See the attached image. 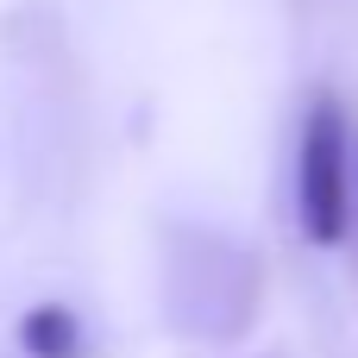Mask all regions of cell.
<instances>
[{
	"label": "cell",
	"instance_id": "6da1fadb",
	"mask_svg": "<svg viewBox=\"0 0 358 358\" xmlns=\"http://www.w3.org/2000/svg\"><path fill=\"white\" fill-rule=\"evenodd\" d=\"M264 296V271L245 245L220 239V233H176L170 239V264H164V302L170 321L189 340H239L258 315Z\"/></svg>",
	"mask_w": 358,
	"mask_h": 358
},
{
	"label": "cell",
	"instance_id": "7a4b0ae2",
	"mask_svg": "<svg viewBox=\"0 0 358 358\" xmlns=\"http://www.w3.org/2000/svg\"><path fill=\"white\" fill-rule=\"evenodd\" d=\"M296 220L308 245H340L352 227V120L340 94H315L296 145Z\"/></svg>",
	"mask_w": 358,
	"mask_h": 358
},
{
	"label": "cell",
	"instance_id": "3957f363",
	"mask_svg": "<svg viewBox=\"0 0 358 358\" xmlns=\"http://www.w3.org/2000/svg\"><path fill=\"white\" fill-rule=\"evenodd\" d=\"M19 346L31 358H76L82 334H76V315L63 302H38L25 321H19Z\"/></svg>",
	"mask_w": 358,
	"mask_h": 358
},
{
	"label": "cell",
	"instance_id": "277c9868",
	"mask_svg": "<svg viewBox=\"0 0 358 358\" xmlns=\"http://www.w3.org/2000/svg\"><path fill=\"white\" fill-rule=\"evenodd\" d=\"M352 220H358V138H352Z\"/></svg>",
	"mask_w": 358,
	"mask_h": 358
}]
</instances>
